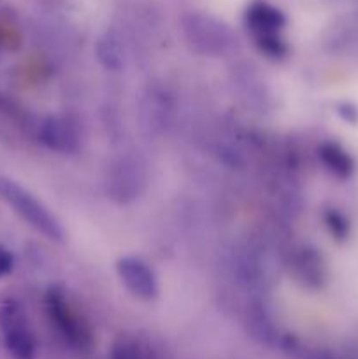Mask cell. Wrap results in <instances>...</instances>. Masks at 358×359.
Here are the masks:
<instances>
[{
	"label": "cell",
	"instance_id": "1",
	"mask_svg": "<svg viewBox=\"0 0 358 359\" xmlns=\"http://www.w3.org/2000/svg\"><path fill=\"white\" fill-rule=\"evenodd\" d=\"M186 42L195 53L209 58H225L237 49V37L230 25L202 11L186 13L181 20Z\"/></svg>",
	"mask_w": 358,
	"mask_h": 359
},
{
	"label": "cell",
	"instance_id": "2",
	"mask_svg": "<svg viewBox=\"0 0 358 359\" xmlns=\"http://www.w3.org/2000/svg\"><path fill=\"white\" fill-rule=\"evenodd\" d=\"M0 198L34 230L55 242L63 241V228L60 221L49 212L48 207L35 198L27 188L11 177H0Z\"/></svg>",
	"mask_w": 358,
	"mask_h": 359
},
{
	"label": "cell",
	"instance_id": "3",
	"mask_svg": "<svg viewBox=\"0 0 358 359\" xmlns=\"http://www.w3.org/2000/svg\"><path fill=\"white\" fill-rule=\"evenodd\" d=\"M246 27L251 32L260 51L272 60L286 56L288 46L283 39L286 16L276 6L263 0H256L246 9Z\"/></svg>",
	"mask_w": 358,
	"mask_h": 359
},
{
	"label": "cell",
	"instance_id": "4",
	"mask_svg": "<svg viewBox=\"0 0 358 359\" xmlns=\"http://www.w3.org/2000/svg\"><path fill=\"white\" fill-rule=\"evenodd\" d=\"M147 184L146 163L139 156L123 154L105 170V193L118 205H126L139 198Z\"/></svg>",
	"mask_w": 358,
	"mask_h": 359
},
{
	"label": "cell",
	"instance_id": "5",
	"mask_svg": "<svg viewBox=\"0 0 358 359\" xmlns=\"http://www.w3.org/2000/svg\"><path fill=\"white\" fill-rule=\"evenodd\" d=\"M0 332L4 346L14 359H34L35 339L28 319L16 300H0Z\"/></svg>",
	"mask_w": 358,
	"mask_h": 359
},
{
	"label": "cell",
	"instance_id": "6",
	"mask_svg": "<svg viewBox=\"0 0 358 359\" xmlns=\"http://www.w3.org/2000/svg\"><path fill=\"white\" fill-rule=\"evenodd\" d=\"M174 118V100L164 88H150L139 100L140 132L150 139L160 137L167 132Z\"/></svg>",
	"mask_w": 358,
	"mask_h": 359
},
{
	"label": "cell",
	"instance_id": "7",
	"mask_svg": "<svg viewBox=\"0 0 358 359\" xmlns=\"http://www.w3.org/2000/svg\"><path fill=\"white\" fill-rule=\"evenodd\" d=\"M46 309H48V314L51 318V321L55 323L56 328L63 333L65 339H69L72 344H81L83 346L88 339H90V333H88L86 325L81 319L79 312L74 309V305L70 304L69 297L65 294V291L58 286H53L48 290L46 294Z\"/></svg>",
	"mask_w": 358,
	"mask_h": 359
},
{
	"label": "cell",
	"instance_id": "8",
	"mask_svg": "<svg viewBox=\"0 0 358 359\" xmlns=\"http://www.w3.org/2000/svg\"><path fill=\"white\" fill-rule=\"evenodd\" d=\"M116 272L123 286L130 291L135 298L144 302L154 300L158 297V279L146 262L135 256H125L116 263Z\"/></svg>",
	"mask_w": 358,
	"mask_h": 359
},
{
	"label": "cell",
	"instance_id": "9",
	"mask_svg": "<svg viewBox=\"0 0 358 359\" xmlns=\"http://www.w3.org/2000/svg\"><path fill=\"white\" fill-rule=\"evenodd\" d=\"M39 137L48 149L56 151V153L70 154L79 147V137L74 125H70L69 119L58 118V116H49L42 121Z\"/></svg>",
	"mask_w": 358,
	"mask_h": 359
},
{
	"label": "cell",
	"instance_id": "10",
	"mask_svg": "<svg viewBox=\"0 0 358 359\" xmlns=\"http://www.w3.org/2000/svg\"><path fill=\"white\" fill-rule=\"evenodd\" d=\"M98 63L111 72H118L125 67V46L116 30H105L95 44Z\"/></svg>",
	"mask_w": 358,
	"mask_h": 359
},
{
	"label": "cell",
	"instance_id": "11",
	"mask_svg": "<svg viewBox=\"0 0 358 359\" xmlns=\"http://www.w3.org/2000/svg\"><path fill=\"white\" fill-rule=\"evenodd\" d=\"M291 266L297 280H302L307 286H316L323 279V263L314 249L302 248L295 252Z\"/></svg>",
	"mask_w": 358,
	"mask_h": 359
},
{
	"label": "cell",
	"instance_id": "12",
	"mask_svg": "<svg viewBox=\"0 0 358 359\" xmlns=\"http://www.w3.org/2000/svg\"><path fill=\"white\" fill-rule=\"evenodd\" d=\"M318 156L329 170H332L333 174L340 175V177H346V175L351 172V168H353L346 151L340 149L337 144H330V142L323 144V146L318 149Z\"/></svg>",
	"mask_w": 358,
	"mask_h": 359
},
{
	"label": "cell",
	"instance_id": "13",
	"mask_svg": "<svg viewBox=\"0 0 358 359\" xmlns=\"http://www.w3.org/2000/svg\"><path fill=\"white\" fill-rule=\"evenodd\" d=\"M325 221H326V226H329V230L332 231L333 235L343 237V235L346 233V224H344V219L340 214L333 212V210H329V212L325 214Z\"/></svg>",
	"mask_w": 358,
	"mask_h": 359
},
{
	"label": "cell",
	"instance_id": "14",
	"mask_svg": "<svg viewBox=\"0 0 358 359\" xmlns=\"http://www.w3.org/2000/svg\"><path fill=\"white\" fill-rule=\"evenodd\" d=\"M13 266H14L13 255H11L9 249L4 248V245L0 244V279H2V277H6L7 273L13 270Z\"/></svg>",
	"mask_w": 358,
	"mask_h": 359
}]
</instances>
